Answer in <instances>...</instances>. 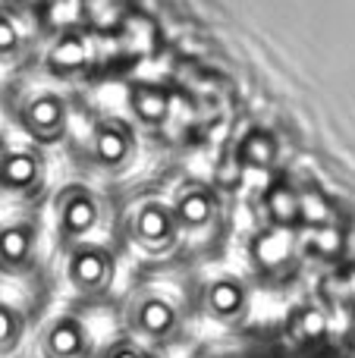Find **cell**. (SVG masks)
Segmentation results:
<instances>
[{"mask_svg": "<svg viewBox=\"0 0 355 358\" xmlns=\"http://www.w3.org/2000/svg\"><path fill=\"white\" fill-rule=\"evenodd\" d=\"M41 264V233L29 208L0 204V277L31 280Z\"/></svg>", "mask_w": 355, "mask_h": 358, "instance_id": "cell-1", "label": "cell"}, {"mask_svg": "<svg viewBox=\"0 0 355 358\" xmlns=\"http://www.w3.org/2000/svg\"><path fill=\"white\" fill-rule=\"evenodd\" d=\"M182 321H186V311H182L180 299L167 292V286H142L126 308V324L132 330L129 336L142 340L145 346L148 343L151 346H167L182 330Z\"/></svg>", "mask_w": 355, "mask_h": 358, "instance_id": "cell-2", "label": "cell"}, {"mask_svg": "<svg viewBox=\"0 0 355 358\" xmlns=\"http://www.w3.org/2000/svg\"><path fill=\"white\" fill-rule=\"evenodd\" d=\"M54 217H57V233H60L63 245L73 248L82 242H94L92 236L98 233L101 220H104V201L92 185L73 182L60 189L54 198Z\"/></svg>", "mask_w": 355, "mask_h": 358, "instance_id": "cell-3", "label": "cell"}, {"mask_svg": "<svg viewBox=\"0 0 355 358\" xmlns=\"http://www.w3.org/2000/svg\"><path fill=\"white\" fill-rule=\"evenodd\" d=\"M126 233L136 242V248H142L145 255H161L173 252L180 245V223L173 217V204L167 198L148 195L129 210V220H126Z\"/></svg>", "mask_w": 355, "mask_h": 358, "instance_id": "cell-4", "label": "cell"}, {"mask_svg": "<svg viewBox=\"0 0 355 358\" xmlns=\"http://www.w3.org/2000/svg\"><path fill=\"white\" fill-rule=\"evenodd\" d=\"M44 157L38 148H6L0 151V204L29 208L44 192Z\"/></svg>", "mask_w": 355, "mask_h": 358, "instance_id": "cell-5", "label": "cell"}, {"mask_svg": "<svg viewBox=\"0 0 355 358\" xmlns=\"http://www.w3.org/2000/svg\"><path fill=\"white\" fill-rule=\"evenodd\" d=\"M113 277H117V255L104 242H82V245L66 248V280L79 296H107Z\"/></svg>", "mask_w": 355, "mask_h": 358, "instance_id": "cell-6", "label": "cell"}, {"mask_svg": "<svg viewBox=\"0 0 355 358\" xmlns=\"http://www.w3.org/2000/svg\"><path fill=\"white\" fill-rule=\"evenodd\" d=\"M13 117L22 126L25 136L41 145L60 142L66 136V104L57 94H29L19 104H13Z\"/></svg>", "mask_w": 355, "mask_h": 358, "instance_id": "cell-7", "label": "cell"}, {"mask_svg": "<svg viewBox=\"0 0 355 358\" xmlns=\"http://www.w3.org/2000/svg\"><path fill=\"white\" fill-rule=\"evenodd\" d=\"M38 352L41 358H92L94 340L88 324L79 315H57L41 327L38 336Z\"/></svg>", "mask_w": 355, "mask_h": 358, "instance_id": "cell-8", "label": "cell"}, {"mask_svg": "<svg viewBox=\"0 0 355 358\" xmlns=\"http://www.w3.org/2000/svg\"><path fill=\"white\" fill-rule=\"evenodd\" d=\"M173 217L180 223V233H208L217 223V195L205 182H182L173 195Z\"/></svg>", "mask_w": 355, "mask_h": 358, "instance_id": "cell-9", "label": "cell"}, {"mask_svg": "<svg viewBox=\"0 0 355 358\" xmlns=\"http://www.w3.org/2000/svg\"><path fill=\"white\" fill-rule=\"evenodd\" d=\"M136 155V136L123 120H101L92 132V161L101 170H123Z\"/></svg>", "mask_w": 355, "mask_h": 358, "instance_id": "cell-10", "label": "cell"}, {"mask_svg": "<svg viewBox=\"0 0 355 358\" xmlns=\"http://www.w3.org/2000/svg\"><path fill=\"white\" fill-rule=\"evenodd\" d=\"M205 311L217 324H239L249 315V289L239 277H217L205 289Z\"/></svg>", "mask_w": 355, "mask_h": 358, "instance_id": "cell-11", "label": "cell"}, {"mask_svg": "<svg viewBox=\"0 0 355 358\" xmlns=\"http://www.w3.org/2000/svg\"><path fill=\"white\" fill-rule=\"evenodd\" d=\"M29 305L22 299L10 296L6 286L0 283V358H10L19 352L25 340V330H29Z\"/></svg>", "mask_w": 355, "mask_h": 358, "instance_id": "cell-12", "label": "cell"}, {"mask_svg": "<svg viewBox=\"0 0 355 358\" xmlns=\"http://www.w3.org/2000/svg\"><path fill=\"white\" fill-rule=\"evenodd\" d=\"M132 110H136L145 123H161L170 110V98H167V92H161V88H154V85H138L136 92H132Z\"/></svg>", "mask_w": 355, "mask_h": 358, "instance_id": "cell-13", "label": "cell"}, {"mask_svg": "<svg viewBox=\"0 0 355 358\" xmlns=\"http://www.w3.org/2000/svg\"><path fill=\"white\" fill-rule=\"evenodd\" d=\"M277 157V145L270 136H261V132H255V136H249L242 142V161L249 164V167H270Z\"/></svg>", "mask_w": 355, "mask_h": 358, "instance_id": "cell-14", "label": "cell"}, {"mask_svg": "<svg viewBox=\"0 0 355 358\" xmlns=\"http://www.w3.org/2000/svg\"><path fill=\"white\" fill-rule=\"evenodd\" d=\"M50 63H54L57 69H75V66H82V63H85V44H82L75 35L60 38V41L54 44V50H50Z\"/></svg>", "mask_w": 355, "mask_h": 358, "instance_id": "cell-15", "label": "cell"}, {"mask_svg": "<svg viewBox=\"0 0 355 358\" xmlns=\"http://www.w3.org/2000/svg\"><path fill=\"white\" fill-rule=\"evenodd\" d=\"M22 44V29H19L16 16L0 6V60H13Z\"/></svg>", "mask_w": 355, "mask_h": 358, "instance_id": "cell-16", "label": "cell"}, {"mask_svg": "<svg viewBox=\"0 0 355 358\" xmlns=\"http://www.w3.org/2000/svg\"><path fill=\"white\" fill-rule=\"evenodd\" d=\"M98 358H154V352L136 336H117V340H110L101 349Z\"/></svg>", "mask_w": 355, "mask_h": 358, "instance_id": "cell-17", "label": "cell"}, {"mask_svg": "<svg viewBox=\"0 0 355 358\" xmlns=\"http://www.w3.org/2000/svg\"><path fill=\"white\" fill-rule=\"evenodd\" d=\"M0 151H3V138H0Z\"/></svg>", "mask_w": 355, "mask_h": 358, "instance_id": "cell-18", "label": "cell"}]
</instances>
